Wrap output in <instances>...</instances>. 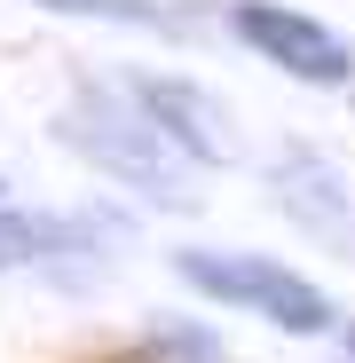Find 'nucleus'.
<instances>
[{"mask_svg":"<svg viewBox=\"0 0 355 363\" xmlns=\"http://www.w3.org/2000/svg\"><path fill=\"white\" fill-rule=\"evenodd\" d=\"M229 32L245 40L261 64H276L284 79H300V87H347L355 79V48L324 16H300V9H284V0H229Z\"/></svg>","mask_w":355,"mask_h":363,"instance_id":"7ed1b4c3","label":"nucleus"},{"mask_svg":"<svg viewBox=\"0 0 355 363\" xmlns=\"http://www.w3.org/2000/svg\"><path fill=\"white\" fill-rule=\"evenodd\" d=\"M174 269H182V284H190V292H205L213 308H245V316H261V324H269V332H284V340H324V332L339 324L332 292H324V284H308L300 269L269 261V253L190 245V253H174Z\"/></svg>","mask_w":355,"mask_h":363,"instance_id":"f03ea898","label":"nucleus"},{"mask_svg":"<svg viewBox=\"0 0 355 363\" xmlns=\"http://www.w3.org/2000/svg\"><path fill=\"white\" fill-rule=\"evenodd\" d=\"M103 245H111V221L0 206V269H55V261H72V253H103Z\"/></svg>","mask_w":355,"mask_h":363,"instance_id":"423d86ee","label":"nucleus"},{"mask_svg":"<svg viewBox=\"0 0 355 363\" xmlns=\"http://www.w3.org/2000/svg\"><path fill=\"white\" fill-rule=\"evenodd\" d=\"M269 182H276V206L292 213V229H308L316 245H332L339 261H355V190H347V174H339L324 150H300V143H292Z\"/></svg>","mask_w":355,"mask_h":363,"instance_id":"39448f33","label":"nucleus"},{"mask_svg":"<svg viewBox=\"0 0 355 363\" xmlns=\"http://www.w3.org/2000/svg\"><path fill=\"white\" fill-rule=\"evenodd\" d=\"M0 206H9V182H0Z\"/></svg>","mask_w":355,"mask_h":363,"instance_id":"1a4fd4ad","label":"nucleus"},{"mask_svg":"<svg viewBox=\"0 0 355 363\" xmlns=\"http://www.w3.org/2000/svg\"><path fill=\"white\" fill-rule=\"evenodd\" d=\"M55 135H64L103 182H118V190H135L150 206H182L190 198V158L150 127V111L135 103L127 79H87L64 111H55Z\"/></svg>","mask_w":355,"mask_h":363,"instance_id":"f257e3e1","label":"nucleus"},{"mask_svg":"<svg viewBox=\"0 0 355 363\" xmlns=\"http://www.w3.org/2000/svg\"><path fill=\"white\" fill-rule=\"evenodd\" d=\"M127 87H135V103L150 111V127L182 150L190 166H237V118H229V103H221L213 87L174 79V72H142V79H127Z\"/></svg>","mask_w":355,"mask_h":363,"instance_id":"20e7f679","label":"nucleus"},{"mask_svg":"<svg viewBox=\"0 0 355 363\" xmlns=\"http://www.w3.org/2000/svg\"><path fill=\"white\" fill-rule=\"evenodd\" d=\"M55 16H87V24H135V32H182V16L166 0H32Z\"/></svg>","mask_w":355,"mask_h":363,"instance_id":"0eeeda50","label":"nucleus"},{"mask_svg":"<svg viewBox=\"0 0 355 363\" xmlns=\"http://www.w3.org/2000/svg\"><path fill=\"white\" fill-rule=\"evenodd\" d=\"M347 355H355V324H347Z\"/></svg>","mask_w":355,"mask_h":363,"instance_id":"6e6552de","label":"nucleus"}]
</instances>
